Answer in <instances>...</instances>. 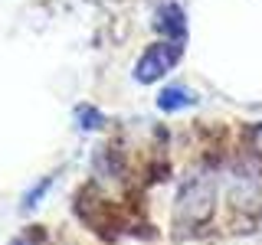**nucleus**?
Wrapping results in <instances>:
<instances>
[{
  "label": "nucleus",
  "mask_w": 262,
  "mask_h": 245,
  "mask_svg": "<svg viewBox=\"0 0 262 245\" xmlns=\"http://www.w3.org/2000/svg\"><path fill=\"white\" fill-rule=\"evenodd\" d=\"M216 206V180L213 174L200 170L180 180L177 186V200H174V223L180 229H196L213 216Z\"/></svg>",
  "instance_id": "f257e3e1"
},
{
  "label": "nucleus",
  "mask_w": 262,
  "mask_h": 245,
  "mask_svg": "<svg viewBox=\"0 0 262 245\" xmlns=\"http://www.w3.org/2000/svg\"><path fill=\"white\" fill-rule=\"evenodd\" d=\"M177 62H180V43H170V39L154 43V46H147V53H141V59L135 65V79L141 82V85L158 82V79L167 76Z\"/></svg>",
  "instance_id": "f03ea898"
},
{
  "label": "nucleus",
  "mask_w": 262,
  "mask_h": 245,
  "mask_svg": "<svg viewBox=\"0 0 262 245\" xmlns=\"http://www.w3.org/2000/svg\"><path fill=\"white\" fill-rule=\"evenodd\" d=\"M229 196L236 206H256L262 203V180L252 167H236L229 177Z\"/></svg>",
  "instance_id": "7ed1b4c3"
},
{
  "label": "nucleus",
  "mask_w": 262,
  "mask_h": 245,
  "mask_svg": "<svg viewBox=\"0 0 262 245\" xmlns=\"http://www.w3.org/2000/svg\"><path fill=\"white\" fill-rule=\"evenodd\" d=\"M154 30L164 33L170 43H180V39H184V33H187L184 10H180L174 0H167V4H161V7H158V13H154Z\"/></svg>",
  "instance_id": "20e7f679"
},
{
  "label": "nucleus",
  "mask_w": 262,
  "mask_h": 245,
  "mask_svg": "<svg viewBox=\"0 0 262 245\" xmlns=\"http://www.w3.org/2000/svg\"><path fill=\"white\" fill-rule=\"evenodd\" d=\"M190 105H196V95L190 88H184V85H167L158 95V108L161 111H184V108H190Z\"/></svg>",
  "instance_id": "39448f33"
},
{
  "label": "nucleus",
  "mask_w": 262,
  "mask_h": 245,
  "mask_svg": "<svg viewBox=\"0 0 262 245\" xmlns=\"http://www.w3.org/2000/svg\"><path fill=\"white\" fill-rule=\"evenodd\" d=\"M76 118H79L82 131H95V128H102V111H95L92 105H82V108L76 111Z\"/></svg>",
  "instance_id": "423d86ee"
},
{
  "label": "nucleus",
  "mask_w": 262,
  "mask_h": 245,
  "mask_svg": "<svg viewBox=\"0 0 262 245\" xmlns=\"http://www.w3.org/2000/svg\"><path fill=\"white\" fill-rule=\"evenodd\" d=\"M49 183H53V177H46L43 183H36V186H33V190H30L27 196H23V209H33V206H36V200H39V196H43V193L49 190Z\"/></svg>",
  "instance_id": "0eeeda50"
}]
</instances>
